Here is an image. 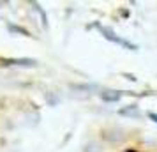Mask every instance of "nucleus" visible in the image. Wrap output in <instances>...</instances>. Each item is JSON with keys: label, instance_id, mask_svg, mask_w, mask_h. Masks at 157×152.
I'll return each mask as SVG.
<instances>
[{"label": "nucleus", "instance_id": "f257e3e1", "mask_svg": "<svg viewBox=\"0 0 157 152\" xmlns=\"http://www.w3.org/2000/svg\"><path fill=\"white\" fill-rule=\"evenodd\" d=\"M101 97L104 101H118L120 99V94L118 92H113V90H102L101 92Z\"/></svg>", "mask_w": 157, "mask_h": 152}, {"label": "nucleus", "instance_id": "f03ea898", "mask_svg": "<svg viewBox=\"0 0 157 152\" xmlns=\"http://www.w3.org/2000/svg\"><path fill=\"white\" fill-rule=\"evenodd\" d=\"M13 64H16V65H27V67H30V65H36V60H30V58H20V60H13Z\"/></svg>", "mask_w": 157, "mask_h": 152}, {"label": "nucleus", "instance_id": "7ed1b4c3", "mask_svg": "<svg viewBox=\"0 0 157 152\" xmlns=\"http://www.w3.org/2000/svg\"><path fill=\"white\" fill-rule=\"evenodd\" d=\"M122 115H132V117H138V110L132 106V108H125L122 110Z\"/></svg>", "mask_w": 157, "mask_h": 152}, {"label": "nucleus", "instance_id": "20e7f679", "mask_svg": "<svg viewBox=\"0 0 157 152\" xmlns=\"http://www.w3.org/2000/svg\"><path fill=\"white\" fill-rule=\"evenodd\" d=\"M150 119H152L154 122H157V115H155V113H150Z\"/></svg>", "mask_w": 157, "mask_h": 152}]
</instances>
